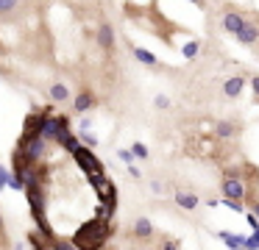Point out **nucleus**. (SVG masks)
<instances>
[{
    "label": "nucleus",
    "mask_w": 259,
    "mask_h": 250,
    "mask_svg": "<svg viewBox=\"0 0 259 250\" xmlns=\"http://www.w3.org/2000/svg\"><path fill=\"white\" fill-rule=\"evenodd\" d=\"M109 233H112V228H109L106 220H98V217H92V220H87L84 225L75 231L73 236V244L75 247H101V244H106Z\"/></svg>",
    "instance_id": "nucleus-1"
},
{
    "label": "nucleus",
    "mask_w": 259,
    "mask_h": 250,
    "mask_svg": "<svg viewBox=\"0 0 259 250\" xmlns=\"http://www.w3.org/2000/svg\"><path fill=\"white\" fill-rule=\"evenodd\" d=\"M25 197H28L31 214H34V220H36V228L42 231V236L53 239V236H51V225H48V214H45V203H48V197H45V189H42V186H28V189H25Z\"/></svg>",
    "instance_id": "nucleus-2"
},
{
    "label": "nucleus",
    "mask_w": 259,
    "mask_h": 250,
    "mask_svg": "<svg viewBox=\"0 0 259 250\" xmlns=\"http://www.w3.org/2000/svg\"><path fill=\"white\" fill-rule=\"evenodd\" d=\"M17 150L31 161V164H39L45 159V150H48V142L42 136H20L17 142Z\"/></svg>",
    "instance_id": "nucleus-3"
},
{
    "label": "nucleus",
    "mask_w": 259,
    "mask_h": 250,
    "mask_svg": "<svg viewBox=\"0 0 259 250\" xmlns=\"http://www.w3.org/2000/svg\"><path fill=\"white\" fill-rule=\"evenodd\" d=\"M73 156H75V161H78V167L87 172V175H92V172H103V161L98 159V156L92 153L90 147H81V144H78V147L73 150Z\"/></svg>",
    "instance_id": "nucleus-4"
},
{
    "label": "nucleus",
    "mask_w": 259,
    "mask_h": 250,
    "mask_svg": "<svg viewBox=\"0 0 259 250\" xmlns=\"http://www.w3.org/2000/svg\"><path fill=\"white\" fill-rule=\"evenodd\" d=\"M90 183L98 189V197H101V200H117V189H114V183L109 181L103 172H92Z\"/></svg>",
    "instance_id": "nucleus-5"
},
{
    "label": "nucleus",
    "mask_w": 259,
    "mask_h": 250,
    "mask_svg": "<svg viewBox=\"0 0 259 250\" xmlns=\"http://www.w3.org/2000/svg\"><path fill=\"white\" fill-rule=\"evenodd\" d=\"M242 194H245V183L229 172V175H226V181H223V197H229V200H242Z\"/></svg>",
    "instance_id": "nucleus-6"
},
{
    "label": "nucleus",
    "mask_w": 259,
    "mask_h": 250,
    "mask_svg": "<svg viewBox=\"0 0 259 250\" xmlns=\"http://www.w3.org/2000/svg\"><path fill=\"white\" fill-rule=\"evenodd\" d=\"M48 114H51V109H45V111H34V114L25 117L23 136H39V131H42V120H45Z\"/></svg>",
    "instance_id": "nucleus-7"
},
{
    "label": "nucleus",
    "mask_w": 259,
    "mask_h": 250,
    "mask_svg": "<svg viewBox=\"0 0 259 250\" xmlns=\"http://www.w3.org/2000/svg\"><path fill=\"white\" fill-rule=\"evenodd\" d=\"M256 36H259V28L251 25V22H242V25L237 28V39H240L242 44H253V42H256Z\"/></svg>",
    "instance_id": "nucleus-8"
},
{
    "label": "nucleus",
    "mask_w": 259,
    "mask_h": 250,
    "mask_svg": "<svg viewBox=\"0 0 259 250\" xmlns=\"http://www.w3.org/2000/svg\"><path fill=\"white\" fill-rule=\"evenodd\" d=\"M95 106V97H92L90 92H81V94H75V100H73V109H75V114H87V111Z\"/></svg>",
    "instance_id": "nucleus-9"
},
{
    "label": "nucleus",
    "mask_w": 259,
    "mask_h": 250,
    "mask_svg": "<svg viewBox=\"0 0 259 250\" xmlns=\"http://www.w3.org/2000/svg\"><path fill=\"white\" fill-rule=\"evenodd\" d=\"M95 36H98V44H101V47H106V50L114 44V31H112V25H109V22H103V25L98 28Z\"/></svg>",
    "instance_id": "nucleus-10"
},
{
    "label": "nucleus",
    "mask_w": 259,
    "mask_h": 250,
    "mask_svg": "<svg viewBox=\"0 0 259 250\" xmlns=\"http://www.w3.org/2000/svg\"><path fill=\"white\" fill-rule=\"evenodd\" d=\"M242 86H245V81H242L240 75L229 78V81L223 83V92H226V97H237V94H242Z\"/></svg>",
    "instance_id": "nucleus-11"
},
{
    "label": "nucleus",
    "mask_w": 259,
    "mask_h": 250,
    "mask_svg": "<svg viewBox=\"0 0 259 250\" xmlns=\"http://www.w3.org/2000/svg\"><path fill=\"white\" fill-rule=\"evenodd\" d=\"M134 236H140V239L153 236V225H151V220H148V217H140V220L134 222Z\"/></svg>",
    "instance_id": "nucleus-12"
},
{
    "label": "nucleus",
    "mask_w": 259,
    "mask_h": 250,
    "mask_svg": "<svg viewBox=\"0 0 259 250\" xmlns=\"http://www.w3.org/2000/svg\"><path fill=\"white\" fill-rule=\"evenodd\" d=\"M51 97L56 100V103H67V100H70V89L64 86V83H53V86H51Z\"/></svg>",
    "instance_id": "nucleus-13"
},
{
    "label": "nucleus",
    "mask_w": 259,
    "mask_h": 250,
    "mask_svg": "<svg viewBox=\"0 0 259 250\" xmlns=\"http://www.w3.org/2000/svg\"><path fill=\"white\" fill-rule=\"evenodd\" d=\"M242 14H237V11H229V14H226V20H223V25H226V31H231V33H237V28L242 25Z\"/></svg>",
    "instance_id": "nucleus-14"
},
{
    "label": "nucleus",
    "mask_w": 259,
    "mask_h": 250,
    "mask_svg": "<svg viewBox=\"0 0 259 250\" xmlns=\"http://www.w3.org/2000/svg\"><path fill=\"white\" fill-rule=\"evenodd\" d=\"M176 203L181 206V209H195L198 206V197L190 192H176Z\"/></svg>",
    "instance_id": "nucleus-15"
},
{
    "label": "nucleus",
    "mask_w": 259,
    "mask_h": 250,
    "mask_svg": "<svg viewBox=\"0 0 259 250\" xmlns=\"http://www.w3.org/2000/svg\"><path fill=\"white\" fill-rule=\"evenodd\" d=\"M220 239H223L229 247H245V236H237L231 231H220Z\"/></svg>",
    "instance_id": "nucleus-16"
},
{
    "label": "nucleus",
    "mask_w": 259,
    "mask_h": 250,
    "mask_svg": "<svg viewBox=\"0 0 259 250\" xmlns=\"http://www.w3.org/2000/svg\"><path fill=\"white\" fill-rule=\"evenodd\" d=\"M134 56L142 61V64H148V67H156V61H159L156 56H153L151 50H145V47H134Z\"/></svg>",
    "instance_id": "nucleus-17"
},
{
    "label": "nucleus",
    "mask_w": 259,
    "mask_h": 250,
    "mask_svg": "<svg viewBox=\"0 0 259 250\" xmlns=\"http://www.w3.org/2000/svg\"><path fill=\"white\" fill-rule=\"evenodd\" d=\"M20 6V0H0V14H12Z\"/></svg>",
    "instance_id": "nucleus-18"
},
{
    "label": "nucleus",
    "mask_w": 259,
    "mask_h": 250,
    "mask_svg": "<svg viewBox=\"0 0 259 250\" xmlns=\"http://www.w3.org/2000/svg\"><path fill=\"white\" fill-rule=\"evenodd\" d=\"M131 153H134V159H148V147L142 142H134L131 144Z\"/></svg>",
    "instance_id": "nucleus-19"
},
{
    "label": "nucleus",
    "mask_w": 259,
    "mask_h": 250,
    "mask_svg": "<svg viewBox=\"0 0 259 250\" xmlns=\"http://www.w3.org/2000/svg\"><path fill=\"white\" fill-rule=\"evenodd\" d=\"M198 50H201V44H198V42H187L184 44V59H195Z\"/></svg>",
    "instance_id": "nucleus-20"
},
{
    "label": "nucleus",
    "mask_w": 259,
    "mask_h": 250,
    "mask_svg": "<svg viewBox=\"0 0 259 250\" xmlns=\"http://www.w3.org/2000/svg\"><path fill=\"white\" fill-rule=\"evenodd\" d=\"M231 133H234V128H231V122H220V125H218V136H220V139H229Z\"/></svg>",
    "instance_id": "nucleus-21"
},
{
    "label": "nucleus",
    "mask_w": 259,
    "mask_h": 250,
    "mask_svg": "<svg viewBox=\"0 0 259 250\" xmlns=\"http://www.w3.org/2000/svg\"><path fill=\"white\" fill-rule=\"evenodd\" d=\"M245 247H259V225L253 228V236L245 239Z\"/></svg>",
    "instance_id": "nucleus-22"
},
{
    "label": "nucleus",
    "mask_w": 259,
    "mask_h": 250,
    "mask_svg": "<svg viewBox=\"0 0 259 250\" xmlns=\"http://www.w3.org/2000/svg\"><path fill=\"white\" fill-rule=\"evenodd\" d=\"M6 186H12V189H17V192H20V189H25V186H23V181H20V178H17V175H9V181H6Z\"/></svg>",
    "instance_id": "nucleus-23"
},
{
    "label": "nucleus",
    "mask_w": 259,
    "mask_h": 250,
    "mask_svg": "<svg viewBox=\"0 0 259 250\" xmlns=\"http://www.w3.org/2000/svg\"><path fill=\"white\" fill-rule=\"evenodd\" d=\"M153 103H156V109H170V100L164 97V94H156V100H153Z\"/></svg>",
    "instance_id": "nucleus-24"
},
{
    "label": "nucleus",
    "mask_w": 259,
    "mask_h": 250,
    "mask_svg": "<svg viewBox=\"0 0 259 250\" xmlns=\"http://www.w3.org/2000/svg\"><path fill=\"white\" fill-rule=\"evenodd\" d=\"M6 181H9V170L6 167H0V192L6 189Z\"/></svg>",
    "instance_id": "nucleus-25"
},
{
    "label": "nucleus",
    "mask_w": 259,
    "mask_h": 250,
    "mask_svg": "<svg viewBox=\"0 0 259 250\" xmlns=\"http://www.w3.org/2000/svg\"><path fill=\"white\" fill-rule=\"evenodd\" d=\"M81 139H84L87 144H92V147H95V144H98V139L92 136V133H87V131H81Z\"/></svg>",
    "instance_id": "nucleus-26"
},
{
    "label": "nucleus",
    "mask_w": 259,
    "mask_h": 250,
    "mask_svg": "<svg viewBox=\"0 0 259 250\" xmlns=\"http://www.w3.org/2000/svg\"><path fill=\"white\" fill-rule=\"evenodd\" d=\"M120 159H123L125 164H131V161H134V153H131V150H120Z\"/></svg>",
    "instance_id": "nucleus-27"
},
{
    "label": "nucleus",
    "mask_w": 259,
    "mask_h": 250,
    "mask_svg": "<svg viewBox=\"0 0 259 250\" xmlns=\"http://www.w3.org/2000/svg\"><path fill=\"white\" fill-rule=\"evenodd\" d=\"M128 172H131V178H140V170H137L134 164H128Z\"/></svg>",
    "instance_id": "nucleus-28"
},
{
    "label": "nucleus",
    "mask_w": 259,
    "mask_h": 250,
    "mask_svg": "<svg viewBox=\"0 0 259 250\" xmlns=\"http://www.w3.org/2000/svg\"><path fill=\"white\" fill-rule=\"evenodd\" d=\"M251 86H253V92H256V97H259V78H253V81H251Z\"/></svg>",
    "instance_id": "nucleus-29"
},
{
    "label": "nucleus",
    "mask_w": 259,
    "mask_h": 250,
    "mask_svg": "<svg viewBox=\"0 0 259 250\" xmlns=\"http://www.w3.org/2000/svg\"><path fill=\"white\" fill-rule=\"evenodd\" d=\"M253 217H256V220H259V203L253 206Z\"/></svg>",
    "instance_id": "nucleus-30"
},
{
    "label": "nucleus",
    "mask_w": 259,
    "mask_h": 250,
    "mask_svg": "<svg viewBox=\"0 0 259 250\" xmlns=\"http://www.w3.org/2000/svg\"><path fill=\"white\" fill-rule=\"evenodd\" d=\"M0 233H3V217H0Z\"/></svg>",
    "instance_id": "nucleus-31"
},
{
    "label": "nucleus",
    "mask_w": 259,
    "mask_h": 250,
    "mask_svg": "<svg viewBox=\"0 0 259 250\" xmlns=\"http://www.w3.org/2000/svg\"><path fill=\"white\" fill-rule=\"evenodd\" d=\"M190 3H198V6H201V0H190Z\"/></svg>",
    "instance_id": "nucleus-32"
}]
</instances>
